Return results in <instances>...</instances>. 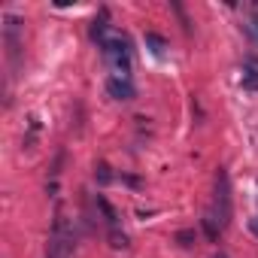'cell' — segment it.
Returning <instances> with one entry per match:
<instances>
[{
    "label": "cell",
    "mask_w": 258,
    "mask_h": 258,
    "mask_svg": "<svg viewBox=\"0 0 258 258\" xmlns=\"http://www.w3.org/2000/svg\"><path fill=\"white\" fill-rule=\"evenodd\" d=\"M231 222V179H228V170L219 167L216 173V191H213V204L210 210L204 213V231L210 240H216Z\"/></svg>",
    "instance_id": "obj_1"
},
{
    "label": "cell",
    "mask_w": 258,
    "mask_h": 258,
    "mask_svg": "<svg viewBox=\"0 0 258 258\" xmlns=\"http://www.w3.org/2000/svg\"><path fill=\"white\" fill-rule=\"evenodd\" d=\"M22 31H25V22L13 13H7L4 16V43H7V58H10L13 70L19 67V55H22Z\"/></svg>",
    "instance_id": "obj_2"
},
{
    "label": "cell",
    "mask_w": 258,
    "mask_h": 258,
    "mask_svg": "<svg viewBox=\"0 0 258 258\" xmlns=\"http://www.w3.org/2000/svg\"><path fill=\"white\" fill-rule=\"evenodd\" d=\"M70 252H73V234L67 228V219L58 210L55 213V228H52V240H49L46 258H70Z\"/></svg>",
    "instance_id": "obj_3"
},
{
    "label": "cell",
    "mask_w": 258,
    "mask_h": 258,
    "mask_svg": "<svg viewBox=\"0 0 258 258\" xmlns=\"http://www.w3.org/2000/svg\"><path fill=\"white\" fill-rule=\"evenodd\" d=\"M106 91H109V97H115V100H134V94H137L134 82L127 79V76H109V79H106Z\"/></svg>",
    "instance_id": "obj_4"
},
{
    "label": "cell",
    "mask_w": 258,
    "mask_h": 258,
    "mask_svg": "<svg viewBox=\"0 0 258 258\" xmlns=\"http://www.w3.org/2000/svg\"><path fill=\"white\" fill-rule=\"evenodd\" d=\"M243 85L258 91V58H246L243 61Z\"/></svg>",
    "instance_id": "obj_5"
},
{
    "label": "cell",
    "mask_w": 258,
    "mask_h": 258,
    "mask_svg": "<svg viewBox=\"0 0 258 258\" xmlns=\"http://www.w3.org/2000/svg\"><path fill=\"white\" fill-rule=\"evenodd\" d=\"M146 49H149L155 58H164V55H167V40H164L161 34H152V31H149V34H146Z\"/></svg>",
    "instance_id": "obj_6"
},
{
    "label": "cell",
    "mask_w": 258,
    "mask_h": 258,
    "mask_svg": "<svg viewBox=\"0 0 258 258\" xmlns=\"http://www.w3.org/2000/svg\"><path fill=\"white\" fill-rule=\"evenodd\" d=\"M97 207H100V213L106 216V225H109V231H112V228H118V213H115V210L109 207V201L97 195Z\"/></svg>",
    "instance_id": "obj_7"
},
{
    "label": "cell",
    "mask_w": 258,
    "mask_h": 258,
    "mask_svg": "<svg viewBox=\"0 0 258 258\" xmlns=\"http://www.w3.org/2000/svg\"><path fill=\"white\" fill-rule=\"evenodd\" d=\"M94 179H97L100 185H109V182H112V173H109V164H103V161H100V164L94 167Z\"/></svg>",
    "instance_id": "obj_8"
},
{
    "label": "cell",
    "mask_w": 258,
    "mask_h": 258,
    "mask_svg": "<svg viewBox=\"0 0 258 258\" xmlns=\"http://www.w3.org/2000/svg\"><path fill=\"white\" fill-rule=\"evenodd\" d=\"M109 246H112V249H127V237H124L118 228H112V231H109Z\"/></svg>",
    "instance_id": "obj_9"
},
{
    "label": "cell",
    "mask_w": 258,
    "mask_h": 258,
    "mask_svg": "<svg viewBox=\"0 0 258 258\" xmlns=\"http://www.w3.org/2000/svg\"><path fill=\"white\" fill-rule=\"evenodd\" d=\"M176 243H179V246H191V243H195V231H188V228L179 231V234H176Z\"/></svg>",
    "instance_id": "obj_10"
},
{
    "label": "cell",
    "mask_w": 258,
    "mask_h": 258,
    "mask_svg": "<svg viewBox=\"0 0 258 258\" xmlns=\"http://www.w3.org/2000/svg\"><path fill=\"white\" fill-rule=\"evenodd\" d=\"M249 231H252V234L258 237V216H255V219H249Z\"/></svg>",
    "instance_id": "obj_11"
},
{
    "label": "cell",
    "mask_w": 258,
    "mask_h": 258,
    "mask_svg": "<svg viewBox=\"0 0 258 258\" xmlns=\"http://www.w3.org/2000/svg\"><path fill=\"white\" fill-rule=\"evenodd\" d=\"M249 31H252V37H258V19H252V25H249Z\"/></svg>",
    "instance_id": "obj_12"
},
{
    "label": "cell",
    "mask_w": 258,
    "mask_h": 258,
    "mask_svg": "<svg viewBox=\"0 0 258 258\" xmlns=\"http://www.w3.org/2000/svg\"><path fill=\"white\" fill-rule=\"evenodd\" d=\"M213 258H228V255H225V252H216V255H213Z\"/></svg>",
    "instance_id": "obj_13"
}]
</instances>
